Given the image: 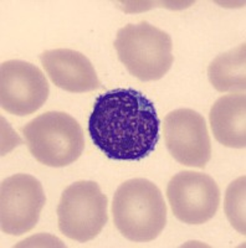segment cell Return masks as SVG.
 <instances>
[{"instance_id":"obj_8","label":"cell","mask_w":246,"mask_h":248,"mask_svg":"<svg viewBox=\"0 0 246 248\" xmlns=\"http://www.w3.org/2000/svg\"><path fill=\"white\" fill-rule=\"evenodd\" d=\"M49 92L45 75L30 62L10 60L0 66V105L8 113L33 114L43 107Z\"/></svg>"},{"instance_id":"obj_5","label":"cell","mask_w":246,"mask_h":248,"mask_svg":"<svg viewBox=\"0 0 246 248\" xmlns=\"http://www.w3.org/2000/svg\"><path fill=\"white\" fill-rule=\"evenodd\" d=\"M57 217L60 231L67 238L88 242L107 223V198L95 181H76L64 190Z\"/></svg>"},{"instance_id":"obj_12","label":"cell","mask_w":246,"mask_h":248,"mask_svg":"<svg viewBox=\"0 0 246 248\" xmlns=\"http://www.w3.org/2000/svg\"><path fill=\"white\" fill-rule=\"evenodd\" d=\"M246 45L215 57L208 68V76L213 87L219 92L245 93L246 88Z\"/></svg>"},{"instance_id":"obj_10","label":"cell","mask_w":246,"mask_h":248,"mask_svg":"<svg viewBox=\"0 0 246 248\" xmlns=\"http://www.w3.org/2000/svg\"><path fill=\"white\" fill-rule=\"evenodd\" d=\"M40 61L52 83L61 90L83 93L101 86L94 65L79 51L71 48L44 51L40 55Z\"/></svg>"},{"instance_id":"obj_2","label":"cell","mask_w":246,"mask_h":248,"mask_svg":"<svg viewBox=\"0 0 246 248\" xmlns=\"http://www.w3.org/2000/svg\"><path fill=\"white\" fill-rule=\"evenodd\" d=\"M117 230L133 242H150L167 223V206L158 186L143 178L118 186L112 202Z\"/></svg>"},{"instance_id":"obj_13","label":"cell","mask_w":246,"mask_h":248,"mask_svg":"<svg viewBox=\"0 0 246 248\" xmlns=\"http://www.w3.org/2000/svg\"><path fill=\"white\" fill-rule=\"evenodd\" d=\"M245 175L232 181L228 186L224 198V210L231 226L240 233H246L245 201H246Z\"/></svg>"},{"instance_id":"obj_3","label":"cell","mask_w":246,"mask_h":248,"mask_svg":"<svg viewBox=\"0 0 246 248\" xmlns=\"http://www.w3.org/2000/svg\"><path fill=\"white\" fill-rule=\"evenodd\" d=\"M114 45L128 72L143 82L163 78L174 61L170 36L148 21L119 29Z\"/></svg>"},{"instance_id":"obj_11","label":"cell","mask_w":246,"mask_h":248,"mask_svg":"<svg viewBox=\"0 0 246 248\" xmlns=\"http://www.w3.org/2000/svg\"><path fill=\"white\" fill-rule=\"evenodd\" d=\"M210 127L215 139L228 148L246 147L245 93H231L215 102L210 109Z\"/></svg>"},{"instance_id":"obj_1","label":"cell","mask_w":246,"mask_h":248,"mask_svg":"<svg viewBox=\"0 0 246 248\" xmlns=\"http://www.w3.org/2000/svg\"><path fill=\"white\" fill-rule=\"evenodd\" d=\"M159 125L156 107L147 96L133 88H116L96 98L88 133L107 158L139 161L156 149Z\"/></svg>"},{"instance_id":"obj_9","label":"cell","mask_w":246,"mask_h":248,"mask_svg":"<svg viewBox=\"0 0 246 248\" xmlns=\"http://www.w3.org/2000/svg\"><path fill=\"white\" fill-rule=\"evenodd\" d=\"M170 155L185 167L203 169L212 158V143L201 114L190 108L168 113L163 124Z\"/></svg>"},{"instance_id":"obj_4","label":"cell","mask_w":246,"mask_h":248,"mask_svg":"<svg viewBox=\"0 0 246 248\" xmlns=\"http://www.w3.org/2000/svg\"><path fill=\"white\" fill-rule=\"evenodd\" d=\"M23 134L33 156L46 167H67L85 149L81 125L65 112L40 114L23 128Z\"/></svg>"},{"instance_id":"obj_7","label":"cell","mask_w":246,"mask_h":248,"mask_svg":"<svg viewBox=\"0 0 246 248\" xmlns=\"http://www.w3.org/2000/svg\"><path fill=\"white\" fill-rule=\"evenodd\" d=\"M167 198L173 215L188 225H203L215 216L220 205V189L212 176L181 171L170 179Z\"/></svg>"},{"instance_id":"obj_6","label":"cell","mask_w":246,"mask_h":248,"mask_svg":"<svg viewBox=\"0 0 246 248\" xmlns=\"http://www.w3.org/2000/svg\"><path fill=\"white\" fill-rule=\"evenodd\" d=\"M46 202L44 187L29 174L4 179L0 187V223L4 233L21 236L36 226Z\"/></svg>"}]
</instances>
